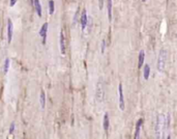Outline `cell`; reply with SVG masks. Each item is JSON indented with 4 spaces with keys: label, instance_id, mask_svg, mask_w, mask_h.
I'll return each mask as SVG.
<instances>
[{
    "label": "cell",
    "instance_id": "obj_1",
    "mask_svg": "<svg viewBox=\"0 0 177 139\" xmlns=\"http://www.w3.org/2000/svg\"><path fill=\"white\" fill-rule=\"evenodd\" d=\"M168 130L166 127V115L164 113H160L156 116V121H155V127H154V133H155V137L158 139L161 138H165V134H167Z\"/></svg>",
    "mask_w": 177,
    "mask_h": 139
},
{
    "label": "cell",
    "instance_id": "obj_2",
    "mask_svg": "<svg viewBox=\"0 0 177 139\" xmlns=\"http://www.w3.org/2000/svg\"><path fill=\"white\" fill-rule=\"evenodd\" d=\"M167 60H168V52L167 50H161L159 57H158V63H156V67H158V71L160 73H163L165 71L166 64H167Z\"/></svg>",
    "mask_w": 177,
    "mask_h": 139
},
{
    "label": "cell",
    "instance_id": "obj_3",
    "mask_svg": "<svg viewBox=\"0 0 177 139\" xmlns=\"http://www.w3.org/2000/svg\"><path fill=\"white\" fill-rule=\"evenodd\" d=\"M95 99L98 103H103L105 100V85L102 80H98L95 87Z\"/></svg>",
    "mask_w": 177,
    "mask_h": 139
},
{
    "label": "cell",
    "instance_id": "obj_4",
    "mask_svg": "<svg viewBox=\"0 0 177 139\" xmlns=\"http://www.w3.org/2000/svg\"><path fill=\"white\" fill-rule=\"evenodd\" d=\"M118 97H119V109H120L121 111H124V109H125V102H124L122 84H121V83H119V85H118Z\"/></svg>",
    "mask_w": 177,
    "mask_h": 139
},
{
    "label": "cell",
    "instance_id": "obj_5",
    "mask_svg": "<svg viewBox=\"0 0 177 139\" xmlns=\"http://www.w3.org/2000/svg\"><path fill=\"white\" fill-rule=\"evenodd\" d=\"M60 51L61 54H65V50H66V39H65V35H64V31L63 29H61L60 31Z\"/></svg>",
    "mask_w": 177,
    "mask_h": 139
},
{
    "label": "cell",
    "instance_id": "obj_6",
    "mask_svg": "<svg viewBox=\"0 0 177 139\" xmlns=\"http://www.w3.org/2000/svg\"><path fill=\"white\" fill-rule=\"evenodd\" d=\"M13 34H14V25L13 21L11 19H7V43L9 44L13 39Z\"/></svg>",
    "mask_w": 177,
    "mask_h": 139
},
{
    "label": "cell",
    "instance_id": "obj_7",
    "mask_svg": "<svg viewBox=\"0 0 177 139\" xmlns=\"http://www.w3.org/2000/svg\"><path fill=\"white\" fill-rule=\"evenodd\" d=\"M47 32H48V23H44L42 28L39 29V36L43 38V44L46 45V41H47Z\"/></svg>",
    "mask_w": 177,
    "mask_h": 139
},
{
    "label": "cell",
    "instance_id": "obj_8",
    "mask_svg": "<svg viewBox=\"0 0 177 139\" xmlns=\"http://www.w3.org/2000/svg\"><path fill=\"white\" fill-rule=\"evenodd\" d=\"M80 21H81V28H82V30H84L86 28V26H87V23H88V17H87V12H86V9H83L82 14H81Z\"/></svg>",
    "mask_w": 177,
    "mask_h": 139
},
{
    "label": "cell",
    "instance_id": "obj_9",
    "mask_svg": "<svg viewBox=\"0 0 177 139\" xmlns=\"http://www.w3.org/2000/svg\"><path fill=\"white\" fill-rule=\"evenodd\" d=\"M33 1V6L35 8V11H36V14L38 17H42V5H40V2L39 0H32Z\"/></svg>",
    "mask_w": 177,
    "mask_h": 139
},
{
    "label": "cell",
    "instance_id": "obj_10",
    "mask_svg": "<svg viewBox=\"0 0 177 139\" xmlns=\"http://www.w3.org/2000/svg\"><path fill=\"white\" fill-rule=\"evenodd\" d=\"M142 123H143V120H142V118H140V120L137 122V125H136L135 139H138L140 137V130H141V127H142Z\"/></svg>",
    "mask_w": 177,
    "mask_h": 139
},
{
    "label": "cell",
    "instance_id": "obj_11",
    "mask_svg": "<svg viewBox=\"0 0 177 139\" xmlns=\"http://www.w3.org/2000/svg\"><path fill=\"white\" fill-rule=\"evenodd\" d=\"M39 104H40V107H42V109H45V107H46V93H45L44 90L40 91V95H39Z\"/></svg>",
    "mask_w": 177,
    "mask_h": 139
},
{
    "label": "cell",
    "instance_id": "obj_12",
    "mask_svg": "<svg viewBox=\"0 0 177 139\" xmlns=\"http://www.w3.org/2000/svg\"><path fill=\"white\" fill-rule=\"evenodd\" d=\"M109 125H110V122H109V114L108 113H105L104 115V121H103V127H104V130L106 132H108L109 130Z\"/></svg>",
    "mask_w": 177,
    "mask_h": 139
},
{
    "label": "cell",
    "instance_id": "obj_13",
    "mask_svg": "<svg viewBox=\"0 0 177 139\" xmlns=\"http://www.w3.org/2000/svg\"><path fill=\"white\" fill-rule=\"evenodd\" d=\"M144 59H145V53H144V51H141L139 54V61H138V68L139 69H141L143 67Z\"/></svg>",
    "mask_w": 177,
    "mask_h": 139
},
{
    "label": "cell",
    "instance_id": "obj_14",
    "mask_svg": "<svg viewBox=\"0 0 177 139\" xmlns=\"http://www.w3.org/2000/svg\"><path fill=\"white\" fill-rule=\"evenodd\" d=\"M9 58H5V60H4V63H3V73L4 75H6L7 72H8V68H9Z\"/></svg>",
    "mask_w": 177,
    "mask_h": 139
},
{
    "label": "cell",
    "instance_id": "obj_15",
    "mask_svg": "<svg viewBox=\"0 0 177 139\" xmlns=\"http://www.w3.org/2000/svg\"><path fill=\"white\" fill-rule=\"evenodd\" d=\"M149 74H150V67L148 64H145L144 67V72H143V75H144V79L145 80H147L149 78Z\"/></svg>",
    "mask_w": 177,
    "mask_h": 139
},
{
    "label": "cell",
    "instance_id": "obj_16",
    "mask_svg": "<svg viewBox=\"0 0 177 139\" xmlns=\"http://www.w3.org/2000/svg\"><path fill=\"white\" fill-rule=\"evenodd\" d=\"M108 17L109 20H112V0H108Z\"/></svg>",
    "mask_w": 177,
    "mask_h": 139
},
{
    "label": "cell",
    "instance_id": "obj_17",
    "mask_svg": "<svg viewBox=\"0 0 177 139\" xmlns=\"http://www.w3.org/2000/svg\"><path fill=\"white\" fill-rule=\"evenodd\" d=\"M55 12V3H54V0H50L49 1V14L50 15H53Z\"/></svg>",
    "mask_w": 177,
    "mask_h": 139
},
{
    "label": "cell",
    "instance_id": "obj_18",
    "mask_svg": "<svg viewBox=\"0 0 177 139\" xmlns=\"http://www.w3.org/2000/svg\"><path fill=\"white\" fill-rule=\"evenodd\" d=\"M100 50H102V53H104L106 50V41L105 39H103V42H102V48H100Z\"/></svg>",
    "mask_w": 177,
    "mask_h": 139
},
{
    "label": "cell",
    "instance_id": "obj_19",
    "mask_svg": "<svg viewBox=\"0 0 177 139\" xmlns=\"http://www.w3.org/2000/svg\"><path fill=\"white\" fill-rule=\"evenodd\" d=\"M14 131H15V122H12L11 125V128H9V134H14Z\"/></svg>",
    "mask_w": 177,
    "mask_h": 139
},
{
    "label": "cell",
    "instance_id": "obj_20",
    "mask_svg": "<svg viewBox=\"0 0 177 139\" xmlns=\"http://www.w3.org/2000/svg\"><path fill=\"white\" fill-rule=\"evenodd\" d=\"M78 16H79V9L77 11V13H76V15H75V18H74V23H75V24L77 23V21H78Z\"/></svg>",
    "mask_w": 177,
    "mask_h": 139
},
{
    "label": "cell",
    "instance_id": "obj_21",
    "mask_svg": "<svg viewBox=\"0 0 177 139\" xmlns=\"http://www.w3.org/2000/svg\"><path fill=\"white\" fill-rule=\"evenodd\" d=\"M17 1H18V0H11V2H9V5H11V6H14L15 4L17 3Z\"/></svg>",
    "mask_w": 177,
    "mask_h": 139
},
{
    "label": "cell",
    "instance_id": "obj_22",
    "mask_svg": "<svg viewBox=\"0 0 177 139\" xmlns=\"http://www.w3.org/2000/svg\"><path fill=\"white\" fill-rule=\"evenodd\" d=\"M103 8V0H99V9Z\"/></svg>",
    "mask_w": 177,
    "mask_h": 139
},
{
    "label": "cell",
    "instance_id": "obj_23",
    "mask_svg": "<svg viewBox=\"0 0 177 139\" xmlns=\"http://www.w3.org/2000/svg\"><path fill=\"white\" fill-rule=\"evenodd\" d=\"M142 1H143V2H145V1H146V0H142Z\"/></svg>",
    "mask_w": 177,
    "mask_h": 139
}]
</instances>
